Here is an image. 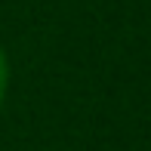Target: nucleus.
Wrapping results in <instances>:
<instances>
[{"label":"nucleus","mask_w":151,"mask_h":151,"mask_svg":"<svg viewBox=\"0 0 151 151\" xmlns=\"http://www.w3.org/2000/svg\"><path fill=\"white\" fill-rule=\"evenodd\" d=\"M6 90H9V62H6V52L0 50V105L6 99Z\"/></svg>","instance_id":"obj_1"}]
</instances>
